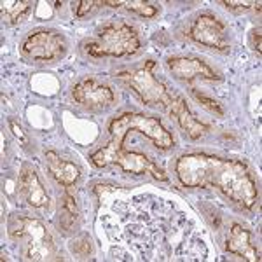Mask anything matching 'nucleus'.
Here are the masks:
<instances>
[{
  "label": "nucleus",
  "instance_id": "22",
  "mask_svg": "<svg viewBox=\"0 0 262 262\" xmlns=\"http://www.w3.org/2000/svg\"><path fill=\"white\" fill-rule=\"evenodd\" d=\"M11 128H12V131H14V135H16V137H18V138H21V140H25V135H23V129H21V128H19V126H18V124H16V122H14V121H11Z\"/></svg>",
  "mask_w": 262,
  "mask_h": 262
},
{
  "label": "nucleus",
  "instance_id": "19",
  "mask_svg": "<svg viewBox=\"0 0 262 262\" xmlns=\"http://www.w3.org/2000/svg\"><path fill=\"white\" fill-rule=\"evenodd\" d=\"M222 6H226L231 11H248V9H260V2H242V0H222Z\"/></svg>",
  "mask_w": 262,
  "mask_h": 262
},
{
  "label": "nucleus",
  "instance_id": "12",
  "mask_svg": "<svg viewBox=\"0 0 262 262\" xmlns=\"http://www.w3.org/2000/svg\"><path fill=\"white\" fill-rule=\"evenodd\" d=\"M226 250L239 255L245 260L250 262H259L260 260V253L255 247L252 245V234L250 231L243 229L239 224H232L229 234H227V242H226Z\"/></svg>",
  "mask_w": 262,
  "mask_h": 262
},
{
  "label": "nucleus",
  "instance_id": "10",
  "mask_svg": "<svg viewBox=\"0 0 262 262\" xmlns=\"http://www.w3.org/2000/svg\"><path fill=\"white\" fill-rule=\"evenodd\" d=\"M170 74L179 81L191 82L194 79H205V81H221V74L210 67L201 58L194 56H173L166 61Z\"/></svg>",
  "mask_w": 262,
  "mask_h": 262
},
{
  "label": "nucleus",
  "instance_id": "4",
  "mask_svg": "<svg viewBox=\"0 0 262 262\" xmlns=\"http://www.w3.org/2000/svg\"><path fill=\"white\" fill-rule=\"evenodd\" d=\"M124 138L126 137H112V140L107 145L93 152L90 158L91 163L96 168L117 164L124 171L133 173V175H150L156 180L166 182L168 175L152 159L147 158L145 154H138V152H131L124 149Z\"/></svg>",
  "mask_w": 262,
  "mask_h": 262
},
{
  "label": "nucleus",
  "instance_id": "6",
  "mask_svg": "<svg viewBox=\"0 0 262 262\" xmlns=\"http://www.w3.org/2000/svg\"><path fill=\"white\" fill-rule=\"evenodd\" d=\"M129 131H138L154 142L161 150H170L175 147V138L164 128V124L156 116H145L140 112H122L114 117L108 124V133L112 137H126Z\"/></svg>",
  "mask_w": 262,
  "mask_h": 262
},
{
  "label": "nucleus",
  "instance_id": "5",
  "mask_svg": "<svg viewBox=\"0 0 262 262\" xmlns=\"http://www.w3.org/2000/svg\"><path fill=\"white\" fill-rule=\"evenodd\" d=\"M156 63L149 60L143 67L138 69H126L116 72V77L129 88L133 93L140 96V100L149 107H159L163 111L170 112V108L175 103L177 96L168 91V88L152 74Z\"/></svg>",
  "mask_w": 262,
  "mask_h": 262
},
{
  "label": "nucleus",
  "instance_id": "18",
  "mask_svg": "<svg viewBox=\"0 0 262 262\" xmlns=\"http://www.w3.org/2000/svg\"><path fill=\"white\" fill-rule=\"evenodd\" d=\"M70 248L77 257H88V255H91V252H93L91 239L88 238L86 234L81 236V238H77V239H74L70 245Z\"/></svg>",
  "mask_w": 262,
  "mask_h": 262
},
{
  "label": "nucleus",
  "instance_id": "17",
  "mask_svg": "<svg viewBox=\"0 0 262 262\" xmlns=\"http://www.w3.org/2000/svg\"><path fill=\"white\" fill-rule=\"evenodd\" d=\"M192 96L196 98L198 103H201L208 112H212V114H215V116H219V117H224V114H226V112H224L222 105L219 103L217 100L210 98V96H206L205 93H200V91H196V90H192Z\"/></svg>",
  "mask_w": 262,
  "mask_h": 262
},
{
  "label": "nucleus",
  "instance_id": "16",
  "mask_svg": "<svg viewBox=\"0 0 262 262\" xmlns=\"http://www.w3.org/2000/svg\"><path fill=\"white\" fill-rule=\"evenodd\" d=\"M103 6H111V7H124L129 12L142 16L145 19H152L159 14V7L154 6L150 2H142V0H124V2H114V0H107L103 2Z\"/></svg>",
  "mask_w": 262,
  "mask_h": 262
},
{
  "label": "nucleus",
  "instance_id": "20",
  "mask_svg": "<svg viewBox=\"0 0 262 262\" xmlns=\"http://www.w3.org/2000/svg\"><path fill=\"white\" fill-rule=\"evenodd\" d=\"M103 6V2H93V0H82V2H77L74 4V12L77 18H84V16L88 14V12H91L93 9H96V7Z\"/></svg>",
  "mask_w": 262,
  "mask_h": 262
},
{
  "label": "nucleus",
  "instance_id": "21",
  "mask_svg": "<svg viewBox=\"0 0 262 262\" xmlns=\"http://www.w3.org/2000/svg\"><path fill=\"white\" fill-rule=\"evenodd\" d=\"M252 40H253V49L257 51V54H260V28L252 32Z\"/></svg>",
  "mask_w": 262,
  "mask_h": 262
},
{
  "label": "nucleus",
  "instance_id": "7",
  "mask_svg": "<svg viewBox=\"0 0 262 262\" xmlns=\"http://www.w3.org/2000/svg\"><path fill=\"white\" fill-rule=\"evenodd\" d=\"M21 56L30 63H56L65 58L69 51V42L65 35L58 30L42 28V30L30 32L19 46Z\"/></svg>",
  "mask_w": 262,
  "mask_h": 262
},
{
  "label": "nucleus",
  "instance_id": "11",
  "mask_svg": "<svg viewBox=\"0 0 262 262\" xmlns=\"http://www.w3.org/2000/svg\"><path fill=\"white\" fill-rule=\"evenodd\" d=\"M19 194L33 208L49 206L48 192H46L44 185L39 180V175L32 166H23V170L19 173Z\"/></svg>",
  "mask_w": 262,
  "mask_h": 262
},
{
  "label": "nucleus",
  "instance_id": "1",
  "mask_svg": "<svg viewBox=\"0 0 262 262\" xmlns=\"http://www.w3.org/2000/svg\"><path fill=\"white\" fill-rule=\"evenodd\" d=\"M175 175L184 187L219 189L232 203L252 208L259 200V189L248 166L221 156L191 152L175 161Z\"/></svg>",
  "mask_w": 262,
  "mask_h": 262
},
{
  "label": "nucleus",
  "instance_id": "8",
  "mask_svg": "<svg viewBox=\"0 0 262 262\" xmlns=\"http://www.w3.org/2000/svg\"><path fill=\"white\" fill-rule=\"evenodd\" d=\"M72 100L79 107L90 112L108 111L116 103V93L112 86L96 77H86L72 88Z\"/></svg>",
  "mask_w": 262,
  "mask_h": 262
},
{
  "label": "nucleus",
  "instance_id": "3",
  "mask_svg": "<svg viewBox=\"0 0 262 262\" xmlns=\"http://www.w3.org/2000/svg\"><path fill=\"white\" fill-rule=\"evenodd\" d=\"M9 236L21 245V253L28 260H54L58 255L56 245L44 226L37 219L27 215H12L9 221Z\"/></svg>",
  "mask_w": 262,
  "mask_h": 262
},
{
  "label": "nucleus",
  "instance_id": "2",
  "mask_svg": "<svg viewBox=\"0 0 262 262\" xmlns=\"http://www.w3.org/2000/svg\"><path fill=\"white\" fill-rule=\"evenodd\" d=\"M91 58H131L142 51V40L137 28L126 21H111L98 28L95 39L84 44Z\"/></svg>",
  "mask_w": 262,
  "mask_h": 262
},
{
  "label": "nucleus",
  "instance_id": "15",
  "mask_svg": "<svg viewBox=\"0 0 262 262\" xmlns=\"http://www.w3.org/2000/svg\"><path fill=\"white\" fill-rule=\"evenodd\" d=\"M33 4L28 0L23 2H16V0H4L0 4V11H2V19L6 25H16L25 19V16L30 12Z\"/></svg>",
  "mask_w": 262,
  "mask_h": 262
},
{
  "label": "nucleus",
  "instance_id": "9",
  "mask_svg": "<svg viewBox=\"0 0 262 262\" xmlns=\"http://www.w3.org/2000/svg\"><path fill=\"white\" fill-rule=\"evenodd\" d=\"M187 37L201 46H206L210 49L226 53L229 51V40H227L226 25L217 16L210 12H203L191 23L187 30Z\"/></svg>",
  "mask_w": 262,
  "mask_h": 262
},
{
  "label": "nucleus",
  "instance_id": "13",
  "mask_svg": "<svg viewBox=\"0 0 262 262\" xmlns=\"http://www.w3.org/2000/svg\"><path fill=\"white\" fill-rule=\"evenodd\" d=\"M46 164H48V170L53 175V179L58 182L63 187H72L75 185V182L81 177V170H79L77 164L67 161V159L60 158L54 150H46L44 154Z\"/></svg>",
  "mask_w": 262,
  "mask_h": 262
},
{
  "label": "nucleus",
  "instance_id": "14",
  "mask_svg": "<svg viewBox=\"0 0 262 262\" xmlns=\"http://www.w3.org/2000/svg\"><path fill=\"white\" fill-rule=\"evenodd\" d=\"M168 114H170L171 117H175L180 128L184 129L192 140L201 138L203 135L208 131V126H206L205 122H201L200 119H196V117L192 116V112L189 111L187 103H185V100L182 98V96H177L175 103H173V107L170 108Z\"/></svg>",
  "mask_w": 262,
  "mask_h": 262
}]
</instances>
